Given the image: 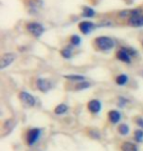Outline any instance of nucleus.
<instances>
[{
	"instance_id": "1",
	"label": "nucleus",
	"mask_w": 143,
	"mask_h": 151,
	"mask_svg": "<svg viewBox=\"0 0 143 151\" xmlns=\"http://www.w3.org/2000/svg\"><path fill=\"white\" fill-rule=\"evenodd\" d=\"M95 43L100 49L102 50H110L114 46L113 39L107 37H100L95 39Z\"/></svg>"
},
{
	"instance_id": "2",
	"label": "nucleus",
	"mask_w": 143,
	"mask_h": 151,
	"mask_svg": "<svg viewBox=\"0 0 143 151\" xmlns=\"http://www.w3.org/2000/svg\"><path fill=\"white\" fill-rule=\"evenodd\" d=\"M27 29H28V31L35 37H39L44 32L43 26L38 23H29L28 24V26H27Z\"/></svg>"
},
{
	"instance_id": "3",
	"label": "nucleus",
	"mask_w": 143,
	"mask_h": 151,
	"mask_svg": "<svg viewBox=\"0 0 143 151\" xmlns=\"http://www.w3.org/2000/svg\"><path fill=\"white\" fill-rule=\"evenodd\" d=\"M20 99L22 100V102L24 104H26L27 106H29V107H32L33 105L35 104L34 97L26 91H23V92L20 93Z\"/></svg>"
},
{
	"instance_id": "4",
	"label": "nucleus",
	"mask_w": 143,
	"mask_h": 151,
	"mask_svg": "<svg viewBox=\"0 0 143 151\" xmlns=\"http://www.w3.org/2000/svg\"><path fill=\"white\" fill-rule=\"evenodd\" d=\"M16 58V56H15V54L13 53H6L4 55L2 56L1 58V63H0V68L2 69H5L6 67H8L9 65H11L13 61Z\"/></svg>"
},
{
	"instance_id": "5",
	"label": "nucleus",
	"mask_w": 143,
	"mask_h": 151,
	"mask_svg": "<svg viewBox=\"0 0 143 151\" xmlns=\"http://www.w3.org/2000/svg\"><path fill=\"white\" fill-rule=\"evenodd\" d=\"M39 134H40V129H30L28 135V143L29 145H32L37 141Z\"/></svg>"
},
{
	"instance_id": "6",
	"label": "nucleus",
	"mask_w": 143,
	"mask_h": 151,
	"mask_svg": "<svg viewBox=\"0 0 143 151\" xmlns=\"http://www.w3.org/2000/svg\"><path fill=\"white\" fill-rule=\"evenodd\" d=\"M78 28L83 35H88L94 29V25L91 22H88V21H83L78 25Z\"/></svg>"
},
{
	"instance_id": "7",
	"label": "nucleus",
	"mask_w": 143,
	"mask_h": 151,
	"mask_svg": "<svg viewBox=\"0 0 143 151\" xmlns=\"http://www.w3.org/2000/svg\"><path fill=\"white\" fill-rule=\"evenodd\" d=\"M129 25L132 27H143V15H135L129 19Z\"/></svg>"
},
{
	"instance_id": "8",
	"label": "nucleus",
	"mask_w": 143,
	"mask_h": 151,
	"mask_svg": "<svg viewBox=\"0 0 143 151\" xmlns=\"http://www.w3.org/2000/svg\"><path fill=\"white\" fill-rule=\"evenodd\" d=\"M36 86H37L39 90H41L42 92H46L51 88L50 81H48L46 80H43V78H39V80L36 81Z\"/></svg>"
},
{
	"instance_id": "9",
	"label": "nucleus",
	"mask_w": 143,
	"mask_h": 151,
	"mask_svg": "<svg viewBox=\"0 0 143 151\" xmlns=\"http://www.w3.org/2000/svg\"><path fill=\"white\" fill-rule=\"evenodd\" d=\"M117 57L123 62H126V63L130 62L129 53L127 52V49H126V48H123V49H121L120 51H119L118 54H117Z\"/></svg>"
},
{
	"instance_id": "10",
	"label": "nucleus",
	"mask_w": 143,
	"mask_h": 151,
	"mask_svg": "<svg viewBox=\"0 0 143 151\" xmlns=\"http://www.w3.org/2000/svg\"><path fill=\"white\" fill-rule=\"evenodd\" d=\"M88 109L92 113H98L101 109V103L98 100H91L87 105Z\"/></svg>"
},
{
	"instance_id": "11",
	"label": "nucleus",
	"mask_w": 143,
	"mask_h": 151,
	"mask_svg": "<svg viewBox=\"0 0 143 151\" xmlns=\"http://www.w3.org/2000/svg\"><path fill=\"white\" fill-rule=\"evenodd\" d=\"M109 119L113 124H117L121 120V114L116 110H112L109 112Z\"/></svg>"
},
{
	"instance_id": "12",
	"label": "nucleus",
	"mask_w": 143,
	"mask_h": 151,
	"mask_svg": "<svg viewBox=\"0 0 143 151\" xmlns=\"http://www.w3.org/2000/svg\"><path fill=\"white\" fill-rule=\"evenodd\" d=\"M123 151H137V147L132 142H124L121 145Z\"/></svg>"
},
{
	"instance_id": "13",
	"label": "nucleus",
	"mask_w": 143,
	"mask_h": 151,
	"mask_svg": "<svg viewBox=\"0 0 143 151\" xmlns=\"http://www.w3.org/2000/svg\"><path fill=\"white\" fill-rule=\"evenodd\" d=\"M116 81H117V83L119 84V86H124V84H126V81H127V76L126 75H124V74L123 75H120L117 78Z\"/></svg>"
},
{
	"instance_id": "14",
	"label": "nucleus",
	"mask_w": 143,
	"mask_h": 151,
	"mask_svg": "<svg viewBox=\"0 0 143 151\" xmlns=\"http://www.w3.org/2000/svg\"><path fill=\"white\" fill-rule=\"evenodd\" d=\"M67 110H68V107H67V105H65V104H60V105H58V106L55 108L54 112H55L56 114H58V115H60V114L65 113Z\"/></svg>"
},
{
	"instance_id": "15",
	"label": "nucleus",
	"mask_w": 143,
	"mask_h": 151,
	"mask_svg": "<svg viewBox=\"0 0 143 151\" xmlns=\"http://www.w3.org/2000/svg\"><path fill=\"white\" fill-rule=\"evenodd\" d=\"M118 129H119V132H120L121 135H126L129 134V127H127L126 124H121V125H120Z\"/></svg>"
},
{
	"instance_id": "16",
	"label": "nucleus",
	"mask_w": 143,
	"mask_h": 151,
	"mask_svg": "<svg viewBox=\"0 0 143 151\" xmlns=\"http://www.w3.org/2000/svg\"><path fill=\"white\" fill-rule=\"evenodd\" d=\"M83 15L84 17H89V18H91V17H93L94 15H95V12H94L93 9H91L89 7H84L83 8Z\"/></svg>"
},
{
	"instance_id": "17",
	"label": "nucleus",
	"mask_w": 143,
	"mask_h": 151,
	"mask_svg": "<svg viewBox=\"0 0 143 151\" xmlns=\"http://www.w3.org/2000/svg\"><path fill=\"white\" fill-rule=\"evenodd\" d=\"M65 78H69V80H73V81H83V80H84L83 76H80V75H66Z\"/></svg>"
},
{
	"instance_id": "18",
	"label": "nucleus",
	"mask_w": 143,
	"mask_h": 151,
	"mask_svg": "<svg viewBox=\"0 0 143 151\" xmlns=\"http://www.w3.org/2000/svg\"><path fill=\"white\" fill-rule=\"evenodd\" d=\"M134 137L137 142H141L143 140V131H141V129H137L134 134Z\"/></svg>"
},
{
	"instance_id": "19",
	"label": "nucleus",
	"mask_w": 143,
	"mask_h": 151,
	"mask_svg": "<svg viewBox=\"0 0 143 151\" xmlns=\"http://www.w3.org/2000/svg\"><path fill=\"white\" fill-rule=\"evenodd\" d=\"M61 54H62L63 57H65V58H70V57L72 56V51L69 49V48H66V49H63L61 51Z\"/></svg>"
},
{
	"instance_id": "20",
	"label": "nucleus",
	"mask_w": 143,
	"mask_h": 151,
	"mask_svg": "<svg viewBox=\"0 0 143 151\" xmlns=\"http://www.w3.org/2000/svg\"><path fill=\"white\" fill-rule=\"evenodd\" d=\"M90 86V83H87V81H83V83H78L77 86V89H84V88H87V87Z\"/></svg>"
},
{
	"instance_id": "21",
	"label": "nucleus",
	"mask_w": 143,
	"mask_h": 151,
	"mask_svg": "<svg viewBox=\"0 0 143 151\" xmlns=\"http://www.w3.org/2000/svg\"><path fill=\"white\" fill-rule=\"evenodd\" d=\"M71 42L74 45H78L80 43V37H78V35H73L71 38Z\"/></svg>"
},
{
	"instance_id": "22",
	"label": "nucleus",
	"mask_w": 143,
	"mask_h": 151,
	"mask_svg": "<svg viewBox=\"0 0 143 151\" xmlns=\"http://www.w3.org/2000/svg\"><path fill=\"white\" fill-rule=\"evenodd\" d=\"M136 124H137L139 127H141V129H143V119L137 118V119H136Z\"/></svg>"
}]
</instances>
